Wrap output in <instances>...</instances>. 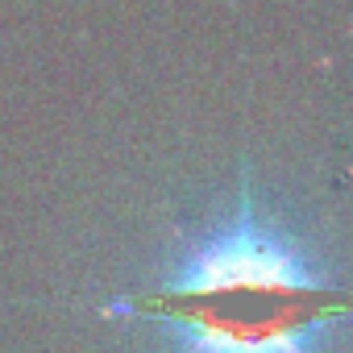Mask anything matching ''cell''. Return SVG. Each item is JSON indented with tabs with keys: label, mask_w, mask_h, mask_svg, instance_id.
Masks as SVG:
<instances>
[{
	"label": "cell",
	"mask_w": 353,
	"mask_h": 353,
	"mask_svg": "<svg viewBox=\"0 0 353 353\" xmlns=\"http://www.w3.org/2000/svg\"><path fill=\"white\" fill-rule=\"evenodd\" d=\"M216 291H328V279L303 245L270 225L254 208L250 192H241L233 221L188 245L162 283V295L170 299H200Z\"/></svg>",
	"instance_id": "obj_1"
},
{
	"label": "cell",
	"mask_w": 353,
	"mask_h": 353,
	"mask_svg": "<svg viewBox=\"0 0 353 353\" xmlns=\"http://www.w3.org/2000/svg\"><path fill=\"white\" fill-rule=\"evenodd\" d=\"M158 324L174 353H316L328 336V316L283 320L270 332H237L196 312H158Z\"/></svg>",
	"instance_id": "obj_2"
}]
</instances>
